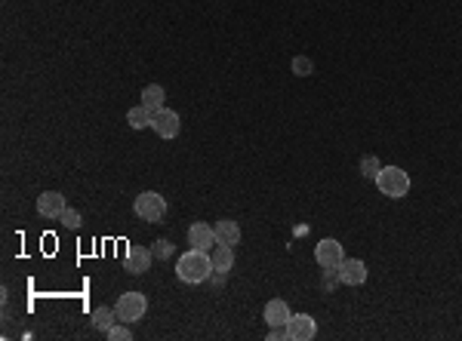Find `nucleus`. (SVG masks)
<instances>
[{"mask_svg": "<svg viewBox=\"0 0 462 341\" xmlns=\"http://www.w3.org/2000/svg\"><path fill=\"white\" fill-rule=\"evenodd\" d=\"M213 255L204 249H188L185 255H179L176 261V274H179L182 283H204L213 277Z\"/></svg>", "mask_w": 462, "mask_h": 341, "instance_id": "obj_1", "label": "nucleus"}, {"mask_svg": "<svg viewBox=\"0 0 462 341\" xmlns=\"http://www.w3.org/2000/svg\"><path fill=\"white\" fill-rule=\"evenodd\" d=\"M376 188H379L385 197L400 200V197H407V194H410L413 182H410V175H407L400 166H382L379 175H376Z\"/></svg>", "mask_w": 462, "mask_h": 341, "instance_id": "obj_2", "label": "nucleus"}, {"mask_svg": "<svg viewBox=\"0 0 462 341\" xmlns=\"http://www.w3.org/2000/svg\"><path fill=\"white\" fill-rule=\"evenodd\" d=\"M133 212H136L142 222L158 224V222L167 215V200L160 197L158 191H142V194H139V197L133 200Z\"/></svg>", "mask_w": 462, "mask_h": 341, "instance_id": "obj_3", "label": "nucleus"}, {"mask_svg": "<svg viewBox=\"0 0 462 341\" xmlns=\"http://www.w3.org/2000/svg\"><path fill=\"white\" fill-rule=\"evenodd\" d=\"M118 320L123 323H136V320H142L145 311H148V298L142 296V292H123V296L118 298Z\"/></svg>", "mask_w": 462, "mask_h": 341, "instance_id": "obj_4", "label": "nucleus"}, {"mask_svg": "<svg viewBox=\"0 0 462 341\" xmlns=\"http://www.w3.org/2000/svg\"><path fill=\"white\" fill-rule=\"evenodd\" d=\"M151 129L158 133L160 138H176L179 136V129H182V120H179V114L173 111V108H158V111L151 114Z\"/></svg>", "mask_w": 462, "mask_h": 341, "instance_id": "obj_5", "label": "nucleus"}, {"mask_svg": "<svg viewBox=\"0 0 462 341\" xmlns=\"http://www.w3.org/2000/svg\"><path fill=\"white\" fill-rule=\"evenodd\" d=\"M342 259H345V249H342V243H339V240H333V237L321 240V243L314 246V261H318L321 268L336 270L339 265H342Z\"/></svg>", "mask_w": 462, "mask_h": 341, "instance_id": "obj_6", "label": "nucleus"}, {"mask_svg": "<svg viewBox=\"0 0 462 341\" xmlns=\"http://www.w3.org/2000/svg\"><path fill=\"white\" fill-rule=\"evenodd\" d=\"M151 261H154V252L148 249V246H130L127 249V259H123V268H127V274H145V270L151 268Z\"/></svg>", "mask_w": 462, "mask_h": 341, "instance_id": "obj_7", "label": "nucleus"}, {"mask_svg": "<svg viewBox=\"0 0 462 341\" xmlns=\"http://www.w3.org/2000/svg\"><path fill=\"white\" fill-rule=\"evenodd\" d=\"M188 246L191 249H204V252H213L216 246V228L206 222H195L188 228Z\"/></svg>", "mask_w": 462, "mask_h": 341, "instance_id": "obj_8", "label": "nucleus"}, {"mask_svg": "<svg viewBox=\"0 0 462 341\" xmlns=\"http://www.w3.org/2000/svg\"><path fill=\"white\" fill-rule=\"evenodd\" d=\"M336 277L345 286H360L367 283V265L360 259H342V265L336 268Z\"/></svg>", "mask_w": 462, "mask_h": 341, "instance_id": "obj_9", "label": "nucleus"}, {"mask_svg": "<svg viewBox=\"0 0 462 341\" xmlns=\"http://www.w3.org/2000/svg\"><path fill=\"white\" fill-rule=\"evenodd\" d=\"M287 332H290V341H312L318 335V323L308 314H293L287 323Z\"/></svg>", "mask_w": 462, "mask_h": 341, "instance_id": "obj_10", "label": "nucleus"}, {"mask_svg": "<svg viewBox=\"0 0 462 341\" xmlns=\"http://www.w3.org/2000/svg\"><path fill=\"white\" fill-rule=\"evenodd\" d=\"M290 317H293V311H290V305H287L284 298H272V301L265 305V311H262V320H265V326H287Z\"/></svg>", "mask_w": 462, "mask_h": 341, "instance_id": "obj_11", "label": "nucleus"}, {"mask_svg": "<svg viewBox=\"0 0 462 341\" xmlns=\"http://www.w3.org/2000/svg\"><path fill=\"white\" fill-rule=\"evenodd\" d=\"M37 212H41L43 219H59V215L65 212V197H62L59 191H43L41 197H37Z\"/></svg>", "mask_w": 462, "mask_h": 341, "instance_id": "obj_12", "label": "nucleus"}, {"mask_svg": "<svg viewBox=\"0 0 462 341\" xmlns=\"http://www.w3.org/2000/svg\"><path fill=\"white\" fill-rule=\"evenodd\" d=\"M216 243L237 246V243H241V224H237V222H231V219L216 222Z\"/></svg>", "mask_w": 462, "mask_h": 341, "instance_id": "obj_13", "label": "nucleus"}, {"mask_svg": "<svg viewBox=\"0 0 462 341\" xmlns=\"http://www.w3.org/2000/svg\"><path fill=\"white\" fill-rule=\"evenodd\" d=\"M164 99H167V92H164V87H160V83H148V87L142 89V108H148V111L154 114L158 111V108H164Z\"/></svg>", "mask_w": 462, "mask_h": 341, "instance_id": "obj_14", "label": "nucleus"}, {"mask_svg": "<svg viewBox=\"0 0 462 341\" xmlns=\"http://www.w3.org/2000/svg\"><path fill=\"white\" fill-rule=\"evenodd\" d=\"M213 268L222 270V274H228V270L234 268V249L225 243H216L213 246Z\"/></svg>", "mask_w": 462, "mask_h": 341, "instance_id": "obj_15", "label": "nucleus"}, {"mask_svg": "<svg viewBox=\"0 0 462 341\" xmlns=\"http://www.w3.org/2000/svg\"><path fill=\"white\" fill-rule=\"evenodd\" d=\"M114 323H118V311H114V307L102 305V307H96V311H92V326H96L99 332H108Z\"/></svg>", "mask_w": 462, "mask_h": 341, "instance_id": "obj_16", "label": "nucleus"}, {"mask_svg": "<svg viewBox=\"0 0 462 341\" xmlns=\"http://www.w3.org/2000/svg\"><path fill=\"white\" fill-rule=\"evenodd\" d=\"M127 123H130L133 129H145V126H151V111H148V108H142V105L130 108V111H127Z\"/></svg>", "mask_w": 462, "mask_h": 341, "instance_id": "obj_17", "label": "nucleus"}, {"mask_svg": "<svg viewBox=\"0 0 462 341\" xmlns=\"http://www.w3.org/2000/svg\"><path fill=\"white\" fill-rule=\"evenodd\" d=\"M379 169H382V164H379V157H373V154H367V157L360 160V175H364V178H373V182H376Z\"/></svg>", "mask_w": 462, "mask_h": 341, "instance_id": "obj_18", "label": "nucleus"}, {"mask_svg": "<svg viewBox=\"0 0 462 341\" xmlns=\"http://www.w3.org/2000/svg\"><path fill=\"white\" fill-rule=\"evenodd\" d=\"M59 222H62V228H71V231H77V228L83 224L80 212H77V209H71V206H65V212L59 215Z\"/></svg>", "mask_w": 462, "mask_h": 341, "instance_id": "obj_19", "label": "nucleus"}, {"mask_svg": "<svg viewBox=\"0 0 462 341\" xmlns=\"http://www.w3.org/2000/svg\"><path fill=\"white\" fill-rule=\"evenodd\" d=\"M293 74H296V77L314 74V61L308 59V56H296V59H293Z\"/></svg>", "mask_w": 462, "mask_h": 341, "instance_id": "obj_20", "label": "nucleus"}, {"mask_svg": "<svg viewBox=\"0 0 462 341\" xmlns=\"http://www.w3.org/2000/svg\"><path fill=\"white\" fill-rule=\"evenodd\" d=\"M151 252H154V259H169L173 255V243L169 240H154V246H151Z\"/></svg>", "mask_w": 462, "mask_h": 341, "instance_id": "obj_21", "label": "nucleus"}, {"mask_svg": "<svg viewBox=\"0 0 462 341\" xmlns=\"http://www.w3.org/2000/svg\"><path fill=\"white\" fill-rule=\"evenodd\" d=\"M105 335H108V338H111V341H130V338H133V332H130L127 326H118V323H114V326H111V329H108V332H105Z\"/></svg>", "mask_w": 462, "mask_h": 341, "instance_id": "obj_22", "label": "nucleus"}, {"mask_svg": "<svg viewBox=\"0 0 462 341\" xmlns=\"http://www.w3.org/2000/svg\"><path fill=\"white\" fill-rule=\"evenodd\" d=\"M268 338L272 341H290L287 326H268Z\"/></svg>", "mask_w": 462, "mask_h": 341, "instance_id": "obj_23", "label": "nucleus"}]
</instances>
